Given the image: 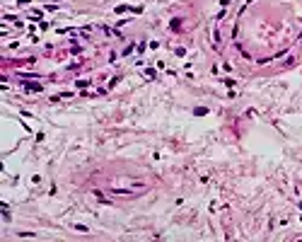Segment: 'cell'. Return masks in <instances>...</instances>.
Instances as JSON below:
<instances>
[{
    "label": "cell",
    "instance_id": "obj_5",
    "mask_svg": "<svg viewBox=\"0 0 302 242\" xmlns=\"http://www.w3.org/2000/svg\"><path fill=\"white\" fill-rule=\"evenodd\" d=\"M220 3H222V5H230V0H220Z\"/></svg>",
    "mask_w": 302,
    "mask_h": 242
},
{
    "label": "cell",
    "instance_id": "obj_3",
    "mask_svg": "<svg viewBox=\"0 0 302 242\" xmlns=\"http://www.w3.org/2000/svg\"><path fill=\"white\" fill-rule=\"evenodd\" d=\"M172 29H181V19H172Z\"/></svg>",
    "mask_w": 302,
    "mask_h": 242
},
{
    "label": "cell",
    "instance_id": "obj_1",
    "mask_svg": "<svg viewBox=\"0 0 302 242\" xmlns=\"http://www.w3.org/2000/svg\"><path fill=\"white\" fill-rule=\"evenodd\" d=\"M22 85H24L27 92H41V90H44V87H41V82H27V80H22Z\"/></svg>",
    "mask_w": 302,
    "mask_h": 242
},
{
    "label": "cell",
    "instance_id": "obj_2",
    "mask_svg": "<svg viewBox=\"0 0 302 242\" xmlns=\"http://www.w3.org/2000/svg\"><path fill=\"white\" fill-rule=\"evenodd\" d=\"M194 114H196V116H205V114H208V109H205V107H196Z\"/></svg>",
    "mask_w": 302,
    "mask_h": 242
},
{
    "label": "cell",
    "instance_id": "obj_4",
    "mask_svg": "<svg viewBox=\"0 0 302 242\" xmlns=\"http://www.w3.org/2000/svg\"><path fill=\"white\" fill-rule=\"evenodd\" d=\"M128 10H131V8H126V5H119V8H116V12H119V15H121V12H128Z\"/></svg>",
    "mask_w": 302,
    "mask_h": 242
},
{
    "label": "cell",
    "instance_id": "obj_6",
    "mask_svg": "<svg viewBox=\"0 0 302 242\" xmlns=\"http://www.w3.org/2000/svg\"><path fill=\"white\" fill-rule=\"evenodd\" d=\"M300 208H302V204H300Z\"/></svg>",
    "mask_w": 302,
    "mask_h": 242
}]
</instances>
